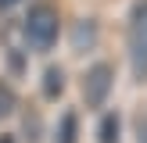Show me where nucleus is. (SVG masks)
<instances>
[{
  "mask_svg": "<svg viewBox=\"0 0 147 143\" xmlns=\"http://www.w3.org/2000/svg\"><path fill=\"white\" fill-rule=\"evenodd\" d=\"M79 132H83V125H79V111H76V107H65L61 118H57L54 143H79Z\"/></svg>",
  "mask_w": 147,
  "mask_h": 143,
  "instance_id": "nucleus-7",
  "label": "nucleus"
},
{
  "mask_svg": "<svg viewBox=\"0 0 147 143\" xmlns=\"http://www.w3.org/2000/svg\"><path fill=\"white\" fill-rule=\"evenodd\" d=\"M25 122H29V129H25L29 143H40V129H36V114H32V111H25Z\"/></svg>",
  "mask_w": 147,
  "mask_h": 143,
  "instance_id": "nucleus-11",
  "label": "nucleus"
},
{
  "mask_svg": "<svg viewBox=\"0 0 147 143\" xmlns=\"http://www.w3.org/2000/svg\"><path fill=\"white\" fill-rule=\"evenodd\" d=\"M133 140L136 143H147V107L133 111Z\"/></svg>",
  "mask_w": 147,
  "mask_h": 143,
  "instance_id": "nucleus-9",
  "label": "nucleus"
},
{
  "mask_svg": "<svg viewBox=\"0 0 147 143\" xmlns=\"http://www.w3.org/2000/svg\"><path fill=\"white\" fill-rule=\"evenodd\" d=\"M97 36H100V29H97V21H93V18L72 21V39H68L72 54H90V50L97 47Z\"/></svg>",
  "mask_w": 147,
  "mask_h": 143,
  "instance_id": "nucleus-4",
  "label": "nucleus"
},
{
  "mask_svg": "<svg viewBox=\"0 0 147 143\" xmlns=\"http://www.w3.org/2000/svg\"><path fill=\"white\" fill-rule=\"evenodd\" d=\"M40 97L43 100H61L65 97V68H61V64H47V68H43Z\"/></svg>",
  "mask_w": 147,
  "mask_h": 143,
  "instance_id": "nucleus-5",
  "label": "nucleus"
},
{
  "mask_svg": "<svg viewBox=\"0 0 147 143\" xmlns=\"http://www.w3.org/2000/svg\"><path fill=\"white\" fill-rule=\"evenodd\" d=\"M0 143H18V136L14 132H0Z\"/></svg>",
  "mask_w": 147,
  "mask_h": 143,
  "instance_id": "nucleus-13",
  "label": "nucleus"
},
{
  "mask_svg": "<svg viewBox=\"0 0 147 143\" xmlns=\"http://www.w3.org/2000/svg\"><path fill=\"white\" fill-rule=\"evenodd\" d=\"M111 90H115V64L111 61L90 64L83 72V79H79V93H83V104L90 111H100L108 104V97H111Z\"/></svg>",
  "mask_w": 147,
  "mask_h": 143,
  "instance_id": "nucleus-3",
  "label": "nucleus"
},
{
  "mask_svg": "<svg viewBox=\"0 0 147 143\" xmlns=\"http://www.w3.org/2000/svg\"><path fill=\"white\" fill-rule=\"evenodd\" d=\"M7 72H11L14 79L25 75V54H22V50H7Z\"/></svg>",
  "mask_w": 147,
  "mask_h": 143,
  "instance_id": "nucleus-10",
  "label": "nucleus"
},
{
  "mask_svg": "<svg viewBox=\"0 0 147 143\" xmlns=\"http://www.w3.org/2000/svg\"><path fill=\"white\" fill-rule=\"evenodd\" d=\"M14 111H18V93L11 90V82H4V79H0V122L11 118Z\"/></svg>",
  "mask_w": 147,
  "mask_h": 143,
  "instance_id": "nucleus-8",
  "label": "nucleus"
},
{
  "mask_svg": "<svg viewBox=\"0 0 147 143\" xmlns=\"http://www.w3.org/2000/svg\"><path fill=\"white\" fill-rule=\"evenodd\" d=\"M22 36H25V47L32 54H50L61 39V18H57L54 4H32L25 11V21H22Z\"/></svg>",
  "mask_w": 147,
  "mask_h": 143,
  "instance_id": "nucleus-1",
  "label": "nucleus"
},
{
  "mask_svg": "<svg viewBox=\"0 0 147 143\" xmlns=\"http://www.w3.org/2000/svg\"><path fill=\"white\" fill-rule=\"evenodd\" d=\"M18 4H22V0H0V11H14Z\"/></svg>",
  "mask_w": 147,
  "mask_h": 143,
  "instance_id": "nucleus-12",
  "label": "nucleus"
},
{
  "mask_svg": "<svg viewBox=\"0 0 147 143\" xmlns=\"http://www.w3.org/2000/svg\"><path fill=\"white\" fill-rule=\"evenodd\" d=\"M93 140H97V143H122V114L119 111H104L97 118Z\"/></svg>",
  "mask_w": 147,
  "mask_h": 143,
  "instance_id": "nucleus-6",
  "label": "nucleus"
},
{
  "mask_svg": "<svg viewBox=\"0 0 147 143\" xmlns=\"http://www.w3.org/2000/svg\"><path fill=\"white\" fill-rule=\"evenodd\" d=\"M129 68L136 82H147V0H133L129 7Z\"/></svg>",
  "mask_w": 147,
  "mask_h": 143,
  "instance_id": "nucleus-2",
  "label": "nucleus"
}]
</instances>
